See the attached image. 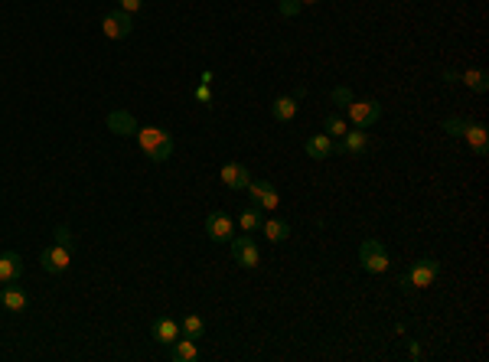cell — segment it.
Wrapping results in <instances>:
<instances>
[{
    "label": "cell",
    "mask_w": 489,
    "mask_h": 362,
    "mask_svg": "<svg viewBox=\"0 0 489 362\" xmlns=\"http://www.w3.org/2000/svg\"><path fill=\"white\" fill-rule=\"evenodd\" d=\"M144 7V0H118V10H125V13H137V10Z\"/></svg>",
    "instance_id": "obj_31"
},
{
    "label": "cell",
    "mask_w": 489,
    "mask_h": 362,
    "mask_svg": "<svg viewBox=\"0 0 489 362\" xmlns=\"http://www.w3.org/2000/svg\"><path fill=\"white\" fill-rule=\"evenodd\" d=\"M179 333L189 336V339H203L205 336V323L199 313H189V317H183V323H179Z\"/></svg>",
    "instance_id": "obj_20"
},
{
    "label": "cell",
    "mask_w": 489,
    "mask_h": 362,
    "mask_svg": "<svg viewBox=\"0 0 489 362\" xmlns=\"http://www.w3.org/2000/svg\"><path fill=\"white\" fill-rule=\"evenodd\" d=\"M411 356H414V359H421V356H424V349H421L418 343H411Z\"/></svg>",
    "instance_id": "obj_33"
},
{
    "label": "cell",
    "mask_w": 489,
    "mask_h": 362,
    "mask_svg": "<svg viewBox=\"0 0 489 362\" xmlns=\"http://www.w3.org/2000/svg\"><path fill=\"white\" fill-rule=\"evenodd\" d=\"M196 101H199V105H212V89L199 82V89H196Z\"/></svg>",
    "instance_id": "obj_30"
},
{
    "label": "cell",
    "mask_w": 489,
    "mask_h": 362,
    "mask_svg": "<svg viewBox=\"0 0 489 362\" xmlns=\"http://www.w3.org/2000/svg\"><path fill=\"white\" fill-rule=\"evenodd\" d=\"M134 137H137L141 151L147 154L153 163H163V160H170V154H173V134H170L167 127H137Z\"/></svg>",
    "instance_id": "obj_1"
},
{
    "label": "cell",
    "mask_w": 489,
    "mask_h": 362,
    "mask_svg": "<svg viewBox=\"0 0 489 362\" xmlns=\"http://www.w3.org/2000/svg\"><path fill=\"white\" fill-rule=\"evenodd\" d=\"M0 304H4L7 310H13V313H20V310H27L30 297H27V291L20 287V281H13L10 287H4V291H0Z\"/></svg>",
    "instance_id": "obj_16"
},
{
    "label": "cell",
    "mask_w": 489,
    "mask_h": 362,
    "mask_svg": "<svg viewBox=\"0 0 489 362\" xmlns=\"http://www.w3.org/2000/svg\"><path fill=\"white\" fill-rule=\"evenodd\" d=\"M463 127H466V121H463V118H444V131L450 134V137H460Z\"/></svg>",
    "instance_id": "obj_28"
},
{
    "label": "cell",
    "mask_w": 489,
    "mask_h": 362,
    "mask_svg": "<svg viewBox=\"0 0 489 362\" xmlns=\"http://www.w3.org/2000/svg\"><path fill=\"white\" fill-rule=\"evenodd\" d=\"M239 225H241V232L255 235V232L261 229V209H258V206H248V209L241 212V216H239Z\"/></svg>",
    "instance_id": "obj_22"
},
{
    "label": "cell",
    "mask_w": 489,
    "mask_h": 362,
    "mask_svg": "<svg viewBox=\"0 0 489 362\" xmlns=\"http://www.w3.org/2000/svg\"><path fill=\"white\" fill-rule=\"evenodd\" d=\"M261 232H265L267 242H284L291 235V225L284 219H267V222H261Z\"/></svg>",
    "instance_id": "obj_19"
},
{
    "label": "cell",
    "mask_w": 489,
    "mask_h": 362,
    "mask_svg": "<svg viewBox=\"0 0 489 362\" xmlns=\"http://www.w3.org/2000/svg\"><path fill=\"white\" fill-rule=\"evenodd\" d=\"M151 336L157 339L160 346H170V343H177L179 336V323L173 317H160V320H153V327H151Z\"/></svg>",
    "instance_id": "obj_12"
},
{
    "label": "cell",
    "mask_w": 489,
    "mask_h": 362,
    "mask_svg": "<svg viewBox=\"0 0 489 362\" xmlns=\"http://www.w3.org/2000/svg\"><path fill=\"white\" fill-rule=\"evenodd\" d=\"M359 265H362L369 274H385L391 265V258L379 239H365L362 245H359Z\"/></svg>",
    "instance_id": "obj_2"
},
{
    "label": "cell",
    "mask_w": 489,
    "mask_h": 362,
    "mask_svg": "<svg viewBox=\"0 0 489 362\" xmlns=\"http://www.w3.org/2000/svg\"><path fill=\"white\" fill-rule=\"evenodd\" d=\"M23 277V258L17 251H4L0 255V284H13Z\"/></svg>",
    "instance_id": "obj_13"
},
{
    "label": "cell",
    "mask_w": 489,
    "mask_h": 362,
    "mask_svg": "<svg viewBox=\"0 0 489 362\" xmlns=\"http://www.w3.org/2000/svg\"><path fill=\"white\" fill-rule=\"evenodd\" d=\"M53 242H56V245H65V248H72V242H75V239H72V229H69V225H56V232H53Z\"/></svg>",
    "instance_id": "obj_27"
},
{
    "label": "cell",
    "mask_w": 489,
    "mask_h": 362,
    "mask_svg": "<svg viewBox=\"0 0 489 362\" xmlns=\"http://www.w3.org/2000/svg\"><path fill=\"white\" fill-rule=\"evenodd\" d=\"M460 137L470 144L473 154H480V157H486V154H489V131L483 127V124H470V121H466V127H463Z\"/></svg>",
    "instance_id": "obj_11"
},
{
    "label": "cell",
    "mask_w": 489,
    "mask_h": 362,
    "mask_svg": "<svg viewBox=\"0 0 489 362\" xmlns=\"http://www.w3.org/2000/svg\"><path fill=\"white\" fill-rule=\"evenodd\" d=\"M170 359L173 362H196L199 359V346L189 336H179L177 343H170Z\"/></svg>",
    "instance_id": "obj_17"
},
{
    "label": "cell",
    "mask_w": 489,
    "mask_h": 362,
    "mask_svg": "<svg viewBox=\"0 0 489 362\" xmlns=\"http://www.w3.org/2000/svg\"><path fill=\"white\" fill-rule=\"evenodd\" d=\"M277 206H281V193H277V186H274V189H267V193L261 196L258 209H261V212H274Z\"/></svg>",
    "instance_id": "obj_25"
},
{
    "label": "cell",
    "mask_w": 489,
    "mask_h": 362,
    "mask_svg": "<svg viewBox=\"0 0 489 362\" xmlns=\"http://www.w3.org/2000/svg\"><path fill=\"white\" fill-rule=\"evenodd\" d=\"M271 115H274L277 121H293V118H297V98H291V95L274 98V105H271Z\"/></svg>",
    "instance_id": "obj_18"
},
{
    "label": "cell",
    "mask_w": 489,
    "mask_h": 362,
    "mask_svg": "<svg viewBox=\"0 0 489 362\" xmlns=\"http://www.w3.org/2000/svg\"><path fill=\"white\" fill-rule=\"evenodd\" d=\"M205 235L212 242H231V235H235V222H231L229 212L215 209L205 216Z\"/></svg>",
    "instance_id": "obj_8"
},
{
    "label": "cell",
    "mask_w": 489,
    "mask_h": 362,
    "mask_svg": "<svg viewBox=\"0 0 489 362\" xmlns=\"http://www.w3.org/2000/svg\"><path fill=\"white\" fill-rule=\"evenodd\" d=\"M267 189H274V183H271V180H251V183H248L251 206H258V203H261V196H265Z\"/></svg>",
    "instance_id": "obj_24"
},
{
    "label": "cell",
    "mask_w": 489,
    "mask_h": 362,
    "mask_svg": "<svg viewBox=\"0 0 489 362\" xmlns=\"http://www.w3.org/2000/svg\"><path fill=\"white\" fill-rule=\"evenodd\" d=\"M131 30H134V17L125 13V10H111V13L101 17V33H105V39H127Z\"/></svg>",
    "instance_id": "obj_6"
},
{
    "label": "cell",
    "mask_w": 489,
    "mask_h": 362,
    "mask_svg": "<svg viewBox=\"0 0 489 362\" xmlns=\"http://www.w3.org/2000/svg\"><path fill=\"white\" fill-rule=\"evenodd\" d=\"M108 131H115L118 137H134V134H137V121H134L131 111L115 108V111L108 115Z\"/></svg>",
    "instance_id": "obj_10"
},
{
    "label": "cell",
    "mask_w": 489,
    "mask_h": 362,
    "mask_svg": "<svg viewBox=\"0 0 489 362\" xmlns=\"http://www.w3.org/2000/svg\"><path fill=\"white\" fill-rule=\"evenodd\" d=\"M437 274H440V261H437V258H421V261H414V265H411V271L405 274V277H408V284H411V291H414V287H431V284L437 281Z\"/></svg>",
    "instance_id": "obj_5"
},
{
    "label": "cell",
    "mask_w": 489,
    "mask_h": 362,
    "mask_svg": "<svg viewBox=\"0 0 489 362\" xmlns=\"http://www.w3.org/2000/svg\"><path fill=\"white\" fill-rule=\"evenodd\" d=\"M346 111H349V121L356 124V127H365V131L382 118V105H379L375 98H353V105H349Z\"/></svg>",
    "instance_id": "obj_4"
},
{
    "label": "cell",
    "mask_w": 489,
    "mask_h": 362,
    "mask_svg": "<svg viewBox=\"0 0 489 362\" xmlns=\"http://www.w3.org/2000/svg\"><path fill=\"white\" fill-rule=\"evenodd\" d=\"M219 177H222V183L229 186V189H248L251 183V173L241 163H225L222 170H219Z\"/></svg>",
    "instance_id": "obj_14"
},
{
    "label": "cell",
    "mask_w": 489,
    "mask_h": 362,
    "mask_svg": "<svg viewBox=\"0 0 489 362\" xmlns=\"http://www.w3.org/2000/svg\"><path fill=\"white\" fill-rule=\"evenodd\" d=\"M329 98H333V105H339V108H349V105H353V92H349L346 85H336V89L329 92Z\"/></svg>",
    "instance_id": "obj_26"
},
{
    "label": "cell",
    "mask_w": 489,
    "mask_h": 362,
    "mask_svg": "<svg viewBox=\"0 0 489 362\" xmlns=\"http://www.w3.org/2000/svg\"><path fill=\"white\" fill-rule=\"evenodd\" d=\"M346 131H349V124L343 121L339 115H326V118H323V134H329L333 141H336V137H343Z\"/></svg>",
    "instance_id": "obj_23"
},
{
    "label": "cell",
    "mask_w": 489,
    "mask_h": 362,
    "mask_svg": "<svg viewBox=\"0 0 489 362\" xmlns=\"http://www.w3.org/2000/svg\"><path fill=\"white\" fill-rule=\"evenodd\" d=\"M303 147H307V154H310L313 160H326V157H333V154H336V141H333L329 134H313V137L303 144Z\"/></svg>",
    "instance_id": "obj_15"
},
{
    "label": "cell",
    "mask_w": 489,
    "mask_h": 362,
    "mask_svg": "<svg viewBox=\"0 0 489 362\" xmlns=\"http://www.w3.org/2000/svg\"><path fill=\"white\" fill-rule=\"evenodd\" d=\"M199 82H203V85H212V72L205 69V72H203V75H199Z\"/></svg>",
    "instance_id": "obj_32"
},
{
    "label": "cell",
    "mask_w": 489,
    "mask_h": 362,
    "mask_svg": "<svg viewBox=\"0 0 489 362\" xmlns=\"http://www.w3.org/2000/svg\"><path fill=\"white\" fill-rule=\"evenodd\" d=\"M339 151L346 154V157H362L369 151V134L365 127H356V131H346L339 137Z\"/></svg>",
    "instance_id": "obj_9"
},
{
    "label": "cell",
    "mask_w": 489,
    "mask_h": 362,
    "mask_svg": "<svg viewBox=\"0 0 489 362\" xmlns=\"http://www.w3.org/2000/svg\"><path fill=\"white\" fill-rule=\"evenodd\" d=\"M463 85L466 89H473V92H486L489 89V75H486V69H466L463 72Z\"/></svg>",
    "instance_id": "obj_21"
},
{
    "label": "cell",
    "mask_w": 489,
    "mask_h": 362,
    "mask_svg": "<svg viewBox=\"0 0 489 362\" xmlns=\"http://www.w3.org/2000/svg\"><path fill=\"white\" fill-rule=\"evenodd\" d=\"M300 4H317V0H300Z\"/></svg>",
    "instance_id": "obj_34"
},
{
    "label": "cell",
    "mask_w": 489,
    "mask_h": 362,
    "mask_svg": "<svg viewBox=\"0 0 489 362\" xmlns=\"http://www.w3.org/2000/svg\"><path fill=\"white\" fill-rule=\"evenodd\" d=\"M229 245H231V261H235V265H241V268H258L261 265V251L248 232H245V235H231Z\"/></svg>",
    "instance_id": "obj_3"
},
{
    "label": "cell",
    "mask_w": 489,
    "mask_h": 362,
    "mask_svg": "<svg viewBox=\"0 0 489 362\" xmlns=\"http://www.w3.org/2000/svg\"><path fill=\"white\" fill-rule=\"evenodd\" d=\"M69 265H72V248L56 245V242L49 248H43V255H39V268L46 274H63L69 271Z\"/></svg>",
    "instance_id": "obj_7"
},
{
    "label": "cell",
    "mask_w": 489,
    "mask_h": 362,
    "mask_svg": "<svg viewBox=\"0 0 489 362\" xmlns=\"http://www.w3.org/2000/svg\"><path fill=\"white\" fill-rule=\"evenodd\" d=\"M300 0H281V4H277V10H281V17H297V13H300Z\"/></svg>",
    "instance_id": "obj_29"
}]
</instances>
